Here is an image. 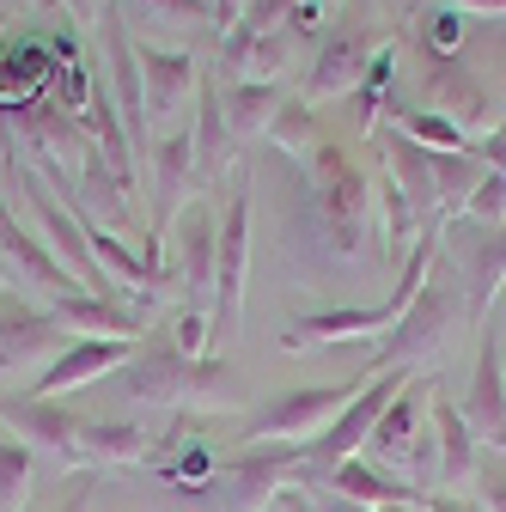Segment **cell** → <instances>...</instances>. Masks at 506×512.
Wrapping results in <instances>:
<instances>
[{"mask_svg":"<svg viewBox=\"0 0 506 512\" xmlns=\"http://www.w3.org/2000/svg\"><path fill=\"white\" fill-rule=\"evenodd\" d=\"M458 324H464V281H458V269L446 263V256H439L433 275L415 293V305L391 324V336H378V348L366 360V378H378V372H415L427 354H439L446 336H458Z\"/></svg>","mask_w":506,"mask_h":512,"instance_id":"3","label":"cell"},{"mask_svg":"<svg viewBox=\"0 0 506 512\" xmlns=\"http://www.w3.org/2000/svg\"><path fill=\"white\" fill-rule=\"evenodd\" d=\"M129 360H135V342H68V354L55 366H43L31 391L37 397H74L86 384H98L104 372H122Z\"/></svg>","mask_w":506,"mask_h":512,"instance_id":"20","label":"cell"},{"mask_svg":"<svg viewBox=\"0 0 506 512\" xmlns=\"http://www.w3.org/2000/svg\"><path fill=\"white\" fill-rule=\"evenodd\" d=\"M470 500L482 512H506V452H482L476 482H470Z\"/></svg>","mask_w":506,"mask_h":512,"instance_id":"36","label":"cell"},{"mask_svg":"<svg viewBox=\"0 0 506 512\" xmlns=\"http://www.w3.org/2000/svg\"><path fill=\"white\" fill-rule=\"evenodd\" d=\"M80 445H86V470H98V464H153V433H141L135 421H86Z\"/></svg>","mask_w":506,"mask_h":512,"instance_id":"27","label":"cell"},{"mask_svg":"<svg viewBox=\"0 0 506 512\" xmlns=\"http://www.w3.org/2000/svg\"><path fill=\"white\" fill-rule=\"evenodd\" d=\"M378 220H385V256H397L403 263V250L421 238V220H415V208H409V196L397 189V177L391 171H378Z\"/></svg>","mask_w":506,"mask_h":512,"instance_id":"30","label":"cell"},{"mask_svg":"<svg viewBox=\"0 0 506 512\" xmlns=\"http://www.w3.org/2000/svg\"><path fill=\"white\" fill-rule=\"evenodd\" d=\"M244 287H250V177L232 171L220 196V263H214V317H208V354H220L244 324Z\"/></svg>","mask_w":506,"mask_h":512,"instance_id":"6","label":"cell"},{"mask_svg":"<svg viewBox=\"0 0 506 512\" xmlns=\"http://www.w3.org/2000/svg\"><path fill=\"white\" fill-rule=\"evenodd\" d=\"M324 488L342 494V500H354V506H366V512H385V506H427V500H433V494H421L409 476H385V470L366 464V458L336 464V470L324 476Z\"/></svg>","mask_w":506,"mask_h":512,"instance_id":"24","label":"cell"},{"mask_svg":"<svg viewBox=\"0 0 506 512\" xmlns=\"http://www.w3.org/2000/svg\"><path fill=\"white\" fill-rule=\"evenodd\" d=\"M165 336L177 342V354H189V360H208V311H189V305H177V324H171Z\"/></svg>","mask_w":506,"mask_h":512,"instance_id":"37","label":"cell"},{"mask_svg":"<svg viewBox=\"0 0 506 512\" xmlns=\"http://www.w3.org/2000/svg\"><path fill=\"white\" fill-rule=\"evenodd\" d=\"M0 263H7V275H19V287H31L43 305L55 299H68L80 281L68 275V263L43 244V232L31 220H19V202L13 196H0ZM86 293V287H80Z\"/></svg>","mask_w":506,"mask_h":512,"instance_id":"11","label":"cell"},{"mask_svg":"<svg viewBox=\"0 0 506 512\" xmlns=\"http://www.w3.org/2000/svg\"><path fill=\"white\" fill-rule=\"evenodd\" d=\"M433 427H439V488L433 494H470L476 464H482V439L470 433L464 409L446 391H433Z\"/></svg>","mask_w":506,"mask_h":512,"instance_id":"22","label":"cell"},{"mask_svg":"<svg viewBox=\"0 0 506 512\" xmlns=\"http://www.w3.org/2000/svg\"><path fill=\"white\" fill-rule=\"evenodd\" d=\"M488 177V165L476 159V147L464 153H433V183H439V208H446V220H458L476 196V183Z\"/></svg>","mask_w":506,"mask_h":512,"instance_id":"28","label":"cell"},{"mask_svg":"<svg viewBox=\"0 0 506 512\" xmlns=\"http://www.w3.org/2000/svg\"><path fill=\"white\" fill-rule=\"evenodd\" d=\"M385 512H427V506H385Z\"/></svg>","mask_w":506,"mask_h":512,"instance_id":"48","label":"cell"},{"mask_svg":"<svg viewBox=\"0 0 506 512\" xmlns=\"http://www.w3.org/2000/svg\"><path fill=\"white\" fill-rule=\"evenodd\" d=\"M0 427L13 439H25L31 452L68 464V470H86V445H80V415L68 409V397H37V391H19V397H0Z\"/></svg>","mask_w":506,"mask_h":512,"instance_id":"10","label":"cell"},{"mask_svg":"<svg viewBox=\"0 0 506 512\" xmlns=\"http://www.w3.org/2000/svg\"><path fill=\"white\" fill-rule=\"evenodd\" d=\"M318 135H324V128L311 122V104H305L299 92H287V104H281V116L269 122V135H263V141H269V147H281V153H293V159H305Z\"/></svg>","mask_w":506,"mask_h":512,"instance_id":"32","label":"cell"},{"mask_svg":"<svg viewBox=\"0 0 506 512\" xmlns=\"http://www.w3.org/2000/svg\"><path fill=\"white\" fill-rule=\"evenodd\" d=\"M318 512H366V506H354V500H342V494L324 488V506H318Z\"/></svg>","mask_w":506,"mask_h":512,"instance_id":"46","label":"cell"},{"mask_svg":"<svg viewBox=\"0 0 506 512\" xmlns=\"http://www.w3.org/2000/svg\"><path fill=\"white\" fill-rule=\"evenodd\" d=\"M305 171H311V214H318L330 250L342 256V263H354L360 238H366V220H372V177L360 171V159L336 135L311 141Z\"/></svg>","mask_w":506,"mask_h":512,"instance_id":"4","label":"cell"},{"mask_svg":"<svg viewBox=\"0 0 506 512\" xmlns=\"http://www.w3.org/2000/svg\"><path fill=\"white\" fill-rule=\"evenodd\" d=\"M287 37L275 31V37H257V43H250L244 49V61H238V68H232V80H281V68H287Z\"/></svg>","mask_w":506,"mask_h":512,"instance_id":"35","label":"cell"},{"mask_svg":"<svg viewBox=\"0 0 506 512\" xmlns=\"http://www.w3.org/2000/svg\"><path fill=\"white\" fill-rule=\"evenodd\" d=\"M494 324H500V342H506V293H500V317H494Z\"/></svg>","mask_w":506,"mask_h":512,"instance_id":"47","label":"cell"},{"mask_svg":"<svg viewBox=\"0 0 506 512\" xmlns=\"http://www.w3.org/2000/svg\"><path fill=\"white\" fill-rule=\"evenodd\" d=\"M421 110H439L446 122H458L470 147L488 135V128H500V98L464 68V61H421Z\"/></svg>","mask_w":506,"mask_h":512,"instance_id":"13","label":"cell"},{"mask_svg":"<svg viewBox=\"0 0 506 512\" xmlns=\"http://www.w3.org/2000/svg\"><path fill=\"white\" fill-rule=\"evenodd\" d=\"M427 512H482V506H476L470 494H433V500H427Z\"/></svg>","mask_w":506,"mask_h":512,"instance_id":"42","label":"cell"},{"mask_svg":"<svg viewBox=\"0 0 506 512\" xmlns=\"http://www.w3.org/2000/svg\"><path fill=\"white\" fill-rule=\"evenodd\" d=\"M0 293H7V263H0Z\"/></svg>","mask_w":506,"mask_h":512,"instance_id":"49","label":"cell"},{"mask_svg":"<svg viewBox=\"0 0 506 512\" xmlns=\"http://www.w3.org/2000/svg\"><path fill=\"white\" fill-rule=\"evenodd\" d=\"M391 68H397V43L391 49H378V61H372V68H366V80L354 86L360 98H354V128H360V135H372V128H378V104H385L391 92Z\"/></svg>","mask_w":506,"mask_h":512,"instance_id":"33","label":"cell"},{"mask_svg":"<svg viewBox=\"0 0 506 512\" xmlns=\"http://www.w3.org/2000/svg\"><path fill=\"white\" fill-rule=\"evenodd\" d=\"M189 183H202L196 177V141L189 135L153 141V232L147 238H165V226H177V214L189 202Z\"/></svg>","mask_w":506,"mask_h":512,"instance_id":"21","label":"cell"},{"mask_svg":"<svg viewBox=\"0 0 506 512\" xmlns=\"http://www.w3.org/2000/svg\"><path fill=\"white\" fill-rule=\"evenodd\" d=\"M464 214L482 220V226H500V220H506V177H500V171H488V177L476 183V196H470Z\"/></svg>","mask_w":506,"mask_h":512,"instance_id":"38","label":"cell"},{"mask_svg":"<svg viewBox=\"0 0 506 512\" xmlns=\"http://www.w3.org/2000/svg\"><path fill=\"white\" fill-rule=\"evenodd\" d=\"M68 330L55 324V311L31 293H0V372H31L55 366L68 354Z\"/></svg>","mask_w":506,"mask_h":512,"instance_id":"12","label":"cell"},{"mask_svg":"<svg viewBox=\"0 0 506 512\" xmlns=\"http://www.w3.org/2000/svg\"><path fill=\"white\" fill-rule=\"evenodd\" d=\"M147 13H165V19H183V25H214V0H141Z\"/></svg>","mask_w":506,"mask_h":512,"instance_id":"39","label":"cell"},{"mask_svg":"<svg viewBox=\"0 0 506 512\" xmlns=\"http://www.w3.org/2000/svg\"><path fill=\"white\" fill-rule=\"evenodd\" d=\"M366 391V378H342V384H293V391L269 397L250 421V439H269V445H305L330 433V421Z\"/></svg>","mask_w":506,"mask_h":512,"instance_id":"8","label":"cell"},{"mask_svg":"<svg viewBox=\"0 0 506 512\" xmlns=\"http://www.w3.org/2000/svg\"><path fill=\"white\" fill-rule=\"evenodd\" d=\"M476 159H482L488 171H500V177H506V122H500V128H488V135L476 141Z\"/></svg>","mask_w":506,"mask_h":512,"instance_id":"40","label":"cell"},{"mask_svg":"<svg viewBox=\"0 0 506 512\" xmlns=\"http://www.w3.org/2000/svg\"><path fill=\"white\" fill-rule=\"evenodd\" d=\"M458 43H464V13L458 7H433L421 19V49L415 61H458Z\"/></svg>","mask_w":506,"mask_h":512,"instance_id":"34","label":"cell"},{"mask_svg":"<svg viewBox=\"0 0 506 512\" xmlns=\"http://www.w3.org/2000/svg\"><path fill=\"white\" fill-rule=\"evenodd\" d=\"M189 141H196V177L202 183H214L238 153L232 122H226V86H214V74H202V86H196V128H189Z\"/></svg>","mask_w":506,"mask_h":512,"instance_id":"25","label":"cell"},{"mask_svg":"<svg viewBox=\"0 0 506 512\" xmlns=\"http://www.w3.org/2000/svg\"><path fill=\"white\" fill-rule=\"evenodd\" d=\"M372 135H378V159H385V171L397 177V189L409 196L415 220L421 226H439V220H446V208H439V183H433V153L421 141H409L397 122H378Z\"/></svg>","mask_w":506,"mask_h":512,"instance_id":"18","label":"cell"},{"mask_svg":"<svg viewBox=\"0 0 506 512\" xmlns=\"http://www.w3.org/2000/svg\"><path fill=\"white\" fill-rule=\"evenodd\" d=\"M439 226H446V220H439ZM439 226H421V238L409 244L403 269H397V281H391V299H378V305H330V311H305V317H293V324H287L281 348L305 354V348H330V342H354V336H391V324L415 305L421 281H427L433 263H439Z\"/></svg>","mask_w":506,"mask_h":512,"instance_id":"1","label":"cell"},{"mask_svg":"<svg viewBox=\"0 0 506 512\" xmlns=\"http://www.w3.org/2000/svg\"><path fill=\"white\" fill-rule=\"evenodd\" d=\"M31 482H37V452L0 427V512H25L31 506Z\"/></svg>","mask_w":506,"mask_h":512,"instance_id":"29","label":"cell"},{"mask_svg":"<svg viewBox=\"0 0 506 512\" xmlns=\"http://www.w3.org/2000/svg\"><path fill=\"white\" fill-rule=\"evenodd\" d=\"M439 256H446V263L458 269V281H464V324L482 330L488 311L506 293V220L500 226H482L470 214L446 220L439 226Z\"/></svg>","mask_w":506,"mask_h":512,"instance_id":"7","label":"cell"},{"mask_svg":"<svg viewBox=\"0 0 506 512\" xmlns=\"http://www.w3.org/2000/svg\"><path fill=\"white\" fill-rule=\"evenodd\" d=\"M98 55H104L110 98H116V116H122V128H129V141L135 147H153L147 141L153 128H147V92H141V49H135V37H129V25H122L116 7L98 19Z\"/></svg>","mask_w":506,"mask_h":512,"instance_id":"16","label":"cell"},{"mask_svg":"<svg viewBox=\"0 0 506 512\" xmlns=\"http://www.w3.org/2000/svg\"><path fill=\"white\" fill-rule=\"evenodd\" d=\"M427 415H433V378L409 372V384H403V391L385 403V415H378V427H372V445H366V452H372L378 464H409V452H415V439H421Z\"/></svg>","mask_w":506,"mask_h":512,"instance_id":"19","label":"cell"},{"mask_svg":"<svg viewBox=\"0 0 506 512\" xmlns=\"http://www.w3.org/2000/svg\"><path fill=\"white\" fill-rule=\"evenodd\" d=\"M318 7H330V13H336V7H342V0H318Z\"/></svg>","mask_w":506,"mask_h":512,"instance_id":"50","label":"cell"},{"mask_svg":"<svg viewBox=\"0 0 506 512\" xmlns=\"http://www.w3.org/2000/svg\"><path fill=\"white\" fill-rule=\"evenodd\" d=\"M202 86L196 55L183 49H141V92H147V128H159L171 110H183Z\"/></svg>","mask_w":506,"mask_h":512,"instance_id":"23","label":"cell"},{"mask_svg":"<svg viewBox=\"0 0 506 512\" xmlns=\"http://www.w3.org/2000/svg\"><path fill=\"white\" fill-rule=\"evenodd\" d=\"M275 506H281V512H318V506H311V500H305V494H299V488H287V494H281V500H275Z\"/></svg>","mask_w":506,"mask_h":512,"instance_id":"45","label":"cell"},{"mask_svg":"<svg viewBox=\"0 0 506 512\" xmlns=\"http://www.w3.org/2000/svg\"><path fill=\"white\" fill-rule=\"evenodd\" d=\"M68 13H74V19H92V25H98V19L110 13V0H68Z\"/></svg>","mask_w":506,"mask_h":512,"instance_id":"44","label":"cell"},{"mask_svg":"<svg viewBox=\"0 0 506 512\" xmlns=\"http://www.w3.org/2000/svg\"><path fill=\"white\" fill-rule=\"evenodd\" d=\"M214 263H220V208L208 196H189L177 214V281L183 305L214 317Z\"/></svg>","mask_w":506,"mask_h":512,"instance_id":"15","label":"cell"},{"mask_svg":"<svg viewBox=\"0 0 506 512\" xmlns=\"http://www.w3.org/2000/svg\"><path fill=\"white\" fill-rule=\"evenodd\" d=\"M378 49H391V31L378 19L372 0H342L330 13L324 37H318V55H311V74H305V104H330L342 92H354L366 80V68L378 61Z\"/></svg>","mask_w":506,"mask_h":512,"instance_id":"5","label":"cell"},{"mask_svg":"<svg viewBox=\"0 0 506 512\" xmlns=\"http://www.w3.org/2000/svg\"><path fill=\"white\" fill-rule=\"evenodd\" d=\"M464 421L482 439V452H506V342L500 324L476 330V366H470V391H464Z\"/></svg>","mask_w":506,"mask_h":512,"instance_id":"14","label":"cell"},{"mask_svg":"<svg viewBox=\"0 0 506 512\" xmlns=\"http://www.w3.org/2000/svg\"><path fill=\"white\" fill-rule=\"evenodd\" d=\"M122 384H129L135 403H159V409H238L226 360L220 354L189 360V354H177V342L165 330L135 342V360L122 366Z\"/></svg>","mask_w":506,"mask_h":512,"instance_id":"2","label":"cell"},{"mask_svg":"<svg viewBox=\"0 0 506 512\" xmlns=\"http://www.w3.org/2000/svg\"><path fill=\"white\" fill-rule=\"evenodd\" d=\"M49 512H92V470H74V488L61 494Z\"/></svg>","mask_w":506,"mask_h":512,"instance_id":"41","label":"cell"},{"mask_svg":"<svg viewBox=\"0 0 506 512\" xmlns=\"http://www.w3.org/2000/svg\"><path fill=\"white\" fill-rule=\"evenodd\" d=\"M439 7H458V13H488V19H500V13H506V0H439Z\"/></svg>","mask_w":506,"mask_h":512,"instance_id":"43","label":"cell"},{"mask_svg":"<svg viewBox=\"0 0 506 512\" xmlns=\"http://www.w3.org/2000/svg\"><path fill=\"white\" fill-rule=\"evenodd\" d=\"M49 311H55V324L74 342H141L153 330V311H135L122 299H98V293H68Z\"/></svg>","mask_w":506,"mask_h":512,"instance_id":"17","label":"cell"},{"mask_svg":"<svg viewBox=\"0 0 506 512\" xmlns=\"http://www.w3.org/2000/svg\"><path fill=\"white\" fill-rule=\"evenodd\" d=\"M391 122L403 128L409 141H421L427 153H464V147H470V135H464L458 122H446L439 110H421V104H415V110H391Z\"/></svg>","mask_w":506,"mask_h":512,"instance_id":"31","label":"cell"},{"mask_svg":"<svg viewBox=\"0 0 506 512\" xmlns=\"http://www.w3.org/2000/svg\"><path fill=\"white\" fill-rule=\"evenodd\" d=\"M305 470V445H269V439H244L238 452L220 464V488H226V512H269L293 476Z\"/></svg>","mask_w":506,"mask_h":512,"instance_id":"9","label":"cell"},{"mask_svg":"<svg viewBox=\"0 0 506 512\" xmlns=\"http://www.w3.org/2000/svg\"><path fill=\"white\" fill-rule=\"evenodd\" d=\"M287 86L281 80H226V122H232V141H263L269 122L281 116Z\"/></svg>","mask_w":506,"mask_h":512,"instance_id":"26","label":"cell"}]
</instances>
